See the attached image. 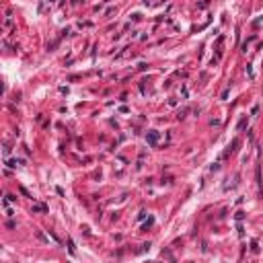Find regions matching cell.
<instances>
[{
  "instance_id": "2",
  "label": "cell",
  "mask_w": 263,
  "mask_h": 263,
  "mask_svg": "<svg viewBox=\"0 0 263 263\" xmlns=\"http://www.w3.org/2000/svg\"><path fill=\"white\" fill-rule=\"evenodd\" d=\"M33 210H35V212H45V206H41V204H37V206H33Z\"/></svg>"
},
{
  "instance_id": "1",
  "label": "cell",
  "mask_w": 263,
  "mask_h": 263,
  "mask_svg": "<svg viewBox=\"0 0 263 263\" xmlns=\"http://www.w3.org/2000/svg\"><path fill=\"white\" fill-rule=\"evenodd\" d=\"M158 138H160V134H158V132H148L146 140H148V144H150V146H154V144L158 142Z\"/></svg>"
}]
</instances>
